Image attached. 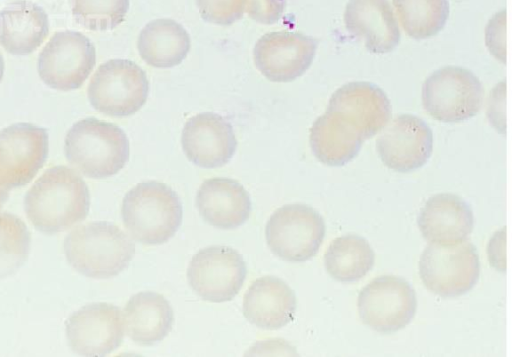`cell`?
<instances>
[{"label":"cell","instance_id":"6da1fadb","mask_svg":"<svg viewBox=\"0 0 512 357\" xmlns=\"http://www.w3.org/2000/svg\"><path fill=\"white\" fill-rule=\"evenodd\" d=\"M89 207L85 181L75 170L62 165L46 170L24 199L29 221L45 234L59 233L84 220Z\"/></svg>","mask_w":512,"mask_h":357},{"label":"cell","instance_id":"7a4b0ae2","mask_svg":"<svg viewBox=\"0 0 512 357\" xmlns=\"http://www.w3.org/2000/svg\"><path fill=\"white\" fill-rule=\"evenodd\" d=\"M63 250L68 263L82 275L106 279L121 273L135 254V244L120 227L105 221L72 230Z\"/></svg>","mask_w":512,"mask_h":357},{"label":"cell","instance_id":"3957f363","mask_svg":"<svg viewBox=\"0 0 512 357\" xmlns=\"http://www.w3.org/2000/svg\"><path fill=\"white\" fill-rule=\"evenodd\" d=\"M64 151L67 161L81 174L104 179L124 168L129 160L130 146L119 126L87 117L69 129Z\"/></svg>","mask_w":512,"mask_h":357},{"label":"cell","instance_id":"277c9868","mask_svg":"<svg viewBox=\"0 0 512 357\" xmlns=\"http://www.w3.org/2000/svg\"><path fill=\"white\" fill-rule=\"evenodd\" d=\"M182 204L167 184L148 181L130 189L123 198L121 216L129 234L138 242H167L182 222Z\"/></svg>","mask_w":512,"mask_h":357},{"label":"cell","instance_id":"5b68a950","mask_svg":"<svg viewBox=\"0 0 512 357\" xmlns=\"http://www.w3.org/2000/svg\"><path fill=\"white\" fill-rule=\"evenodd\" d=\"M149 81L145 71L128 59H111L93 74L87 89L90 104L111 117H127L146 103Z\"/></svg>","mask_w":512,"mask_h":357},{"label":"cell","instance_id":"8992f818","mask_svg":"<svg viewBox=\"0 0 512 357\" xmlns=\"http://www.w3.org/2000/svg\"><path fill=\"white\" fill-rule=\"evenodd\" d=\"M484 90L470 70L445 66L434 71L424 82L422 103L435 120L458 123L474 117L480 110Z\"/></svg>","mask_w":512,"mask_h":357},{"label":"cell","instance_id":"52a82bcc","mask_svg":"<svg viewBox=\"0 0 512 357\" xmlns=\"http://www.w3.org/2000/svg\"><path fill=\"white\" fill-rule=\"evenodd\" d=\"M419 275L424 286L434 294L444 298L461 296L479 279L477 250L467 240L454 245L430 243L420 257Z\"/></svg>","mask_w":512,"mask_h":357},{"label":"cell","instance_id":"ba28073f","mask_svg":"<svg viewBox=\"0 0 512 357\" xmlns=\"http://www.w3.org/2000/svg\"><path fill=\"white\" fill-rule=\"evenodd\" d=\"M322 216L305 204H287L270 216L265 236L268 247L279 258L301 262L315 256L324 240Z\"/></svg>","mask_w":512,"mask_h":357},{"label":"cell","instance_id":"9c48e42d","mask_svg":"<svg viewBox=\"0 0 512 357\" xmlns=\"http://www.w3.org/2000/svg\"><path fill=\"white\" fill-rule=\"evenodd\" d=\"M47 131L31 123L12 124L0 131V208L12 188L29 183L48 155Z\"/></svg>","mask_w":512,"mask_h":357},{"label":"cell","instance_id":"30bf717a","mask_svg":"<svg viewBox=\"0 0 512 357\" xmlns=\"http://www.w3.org/2000/svg\"><path fill=\"white\" fill-rule=\"evenodd\" d=\"M96 64V50L78 31L56 32L42 49L37 62L41 80L50 88L71 91L80 88Z\"/></svg>","mask_w":512,"mask_h":357},{"label":"cell","instance_id":"8fae6325","mask_svg":"<svg viewBox=\"0 0 512 357\" xmlns=\"http://www.w3.org/2000/svg\"><path fill=\"white\" fill-rule=\"evenodd\" d=\"M357 306L366 326L380 333H393L411 322L417 300L414 289L405 279L383 275L361 290Z\"/></svg>","mask_w":512,"mask_h":357},{"label":"cell","instance_id":"7c38bea8","mask_svg":"<svg viewBox=\"0 0 512 357\" xmlns=\"http://www.w3.org/2000/svg\"><path fill=\"white\" fill-rule=\"evenodd\" d=\"M247 267L240 253L227 246L201 249L190 261L188 282L193 291L209 302L232 300L241 290Z\"/></svg>","mask_w":512,"mask_h":357},{"label":"cell","instance_id":"4fadbf2b","mask_svg":"<svg viewBox=\"0 0 512 357\" xmlns=\"http://www.w3.org/2000/svg\"><path fill=\"white\" fill-rule=\"evenodd\" d=\"M317 45V40L300 32H269L254 46V64L271 82H291L309 69Z\"/></svg>","mask_w":512,"mask_h":357},{"label":"cell","instance_id":"5bb4252c","mask_svg":"<svg viewBox=\"0 0 512 357\" xmlns=\"http://www.w3.org/2000/svg\"><path fill=\"white\" fill-rule=\"evenodd\" d=\"M121 310L108 303H93L74 312L66 321L70 348L82 356H105L123 342Z\"/></svg>","mask_w":512,"mask_h":357},{"label":"cell","instance_id":"9a60e30c","mask_svg":"<svg viewBox=\"0 0 512 357\" xmlns=\"http://www.w3.org/2000/svg\"><path fill=\"white\" fill-rule=\"evenodd\" d=\"M382 130L376 148L380 159L389 169L408 173L426 164L433 150V135L421 118L401 114Z\"/></svg>","mask_w":512,"mask_h":357},{"label":"cell","instance_id":"2e32d148","mask_svg":"<svg viewBox=\"0 0 512 357\" xmlns=\"http://www.w3.org/2000/svg\"><path fill=\"white\" fill-rule=\"evenodd\" d=\"M326 111L352 126L364 140L382 131L391 118L390 101L384 91L365 81L350 82L338 88Z\"/></svg>","mask_w":512,"mask_h":357},{"label":"cell","instance_id":"e0dca14e","mask_svg":"<svg viewBox=\"0 0 512 357\" xmlns=\"http://www.w3.org/2000/svg\"><path fill=\"white\" fill-rule=\"evenodd\" d=\"M181 144L189 161L212 169L230 161L236 152L237 140L232 125L224 117L203 112L186 121Z\"/></svg>","mask_w":512,"mask_h":357},{"label":"cell","instance_id":"ac0fdd59","mask_svg":"<svg viewBox=\"0 0 512 357\" xmlns=\"http://www.w3.org/2000/svg\"><path fill=\"white\" fill-rule=\"evenodd\" d=\"M346 29L363 40L372 53L384 54L396 48L400 30L388 0H349L345 12Z\"/></svg>","mask_w":512,"mask_h":357},{"label":"cell","instance_id":"d6986e66","mask_svg":"<svg viewBox=\"0 0 512 357\" xmlns=\"http://www.w3.org/2000/svg\"><path fill=\"white\" fill-rule=\"evenodd\" d=\"M473 213L459 196L441 193L430 197L422 208L418 225L433 244L454 245L467 240L473 229Z\"/></svg>","mask_w":512,"mask_h":357},{"label":"cell","instance_id":"ffe728a7","mask_svg":"<svg viewBox=\"0 0 512 357\" xmlns=\"http://www.w3.org/2000/svg\"><path fill=\"white\" fill-rule=\"evenodd\" d=\"M196 205L202 218L220 229H234L244 224L251 212L247 190L238 181L214 177L199 187Z\"/></svg>","mask_w":512,"mask_h":357},{"label":"cell","instance_id":"44dd1931","mask_svg":"<svg viewBox=\"0 0 512 357\" xmlns=\"http://www.w3.org/2000/svg\"><path fill=\"white\" fill-rule=\"evenodd\" d=\"M297 308L294 291L280 278L263 276L248 288L243 299V315L255 326L276 330L293 320Z\"/></svg>","mask_w":512,"mask_h":357},{"label":"cell","instance_id":"7402d4cb","mask_svg":"<svg viewBox=\"0 0 512 357\" xmlns=\"http://www.w3.org/2000/svg\"><path fill=\"white\" fill-rule=\"evenodd\" d=\"M48 34V15L36 3L19 0L0 11V45L10 54L34 52Z\"/></svg>","mask_w":512,"mask_h":357},{"label":"cell","instance_id":"603a6c76","mask_svg":"<svg viewBox=\"0 0 512 357\" xmlns=\"http://www.w3.org/2000/svg\"><path fill=\"white\" fill-rule=\"evenodd\" d=\"M123 320L129 338L139 345L148 346L163 340L170 333L174 314L163 295L143 291L128 300Z\"/></svg>","mask_w":512,"mask_h":357},{"label":"cell","instance_id":"cb8c5ba5","mask_svg":"<svg viewBox=\"0 0 512 357\" xmlns=\"http://www.w3.org/2000/svg\"><path fill=\"white\" fill-rule=\"evenodd\" d=\"M190 48L188 32L170 18L150 21L141 30L137 40L140 57L155 68H171L181 64Z\"/></svg>","mask_w":512,"mask_h":357},{"label":"cell","instance_id":"d4e9b609","mask_svg":"<svg viewBox=\"0 0 512 357\" xmlns=\"http://www.w3.org/2000/svg\"><path fill=\"white\" fill-rule=\"evenodd\" d=\"M314 156L328 166H343L359 153L362 136L352 126L332 112L318 117L309 135Z\"/></svg>","mask_w":512,"mask_h":357},{"label":"cell","instance_id":"484cf974","mask_svg":"<svg viewBox=\"0 0 512 357\" xmlns=\"http://www.w3.org/2000/svg\"><path fill=\"white\" fill-rule=\"evenodd\" d=\"M374 262V251L368 241L355 234L334 239L324 254L326 271L340 282L360 280L372 269Z\"/></svg>","mask_w":512,"mask_h":357},{"label":"cell","instance_id":"4316f807","mask_svg":"<svg viewBox=\"0 0 512 357\" xmlns=\"http://www.w3.org/2000/svg\"><path fill=\"white\" fill-rule=\"evenodd\" d=\"M400 24L416 40L437 35L449 15L448 0H393Z\"/></svg>","mask_w":512,"mask_h":357},{"label":"cell","instance_id":"83f0119b","mask_svg":"<svg viewBox=\"0 0 512 357\" xmlns=\"http://www.w3.org/2000/svg\"><path fill=\"white\" fill-rule=\"evenodd\" d=\"M30 240L29 230L20 218L0 213V278L13 274L25 263Z\"/></svg>","mask_w":512,"mask_h":357},{"label":"cell","instance_id":"f1b7e54d","mask_svg":"<svg viewBox=\"0 0 512 357\" xmlns=\"http://www.w3.org/2000/svg\"><path fill=\"white\" fill-rule=\"evenodd\" d=\"M72 3V14L82 27L108 31L125 20L130 0H72Z\"/></svg>","mask_w":512,"mask_h":357},{"label":"cell","instance_id":"f546056e","mask_svg":"<svg viewBox=\"0 0 512 357\" xmlns=\"http://www.w3.org/2000/svg\"><path fill=\"white\" fill-rule=\"evenodd\" d=\"M196 3L206 22L228 26L243 16L247 0H196Z\"/></svg>","mask_w":512,"mask_h":357},{"label":"cell","instance_id":"4dcf8cb0","mask_svg":"<svg viewBox=\"0 0 512 357\" xmlns=\"http://www.w3.org/2000/svg\"><path fill=\"white\" fill-rule=\"evenodd\" d=\"M285 9V0H247L246 12L248 16L265 25L279 21Z\"/></svg>","mask_w":512,"mask_h":357},{"label":"cell","instance_id":"1f68e13d","mask_svg":"<svg viewBox=\"0 0 512 357\" xmlns=\"http://www.w3.org/2000/svg\"><path fill=\"white\" fill-rule=\"evenodd\" d=\"M4 68H5L4 59L0 53V83H1L3 75H4Z\"/></svg>","mask_w":512,"mask_h":357}]
</instances>
